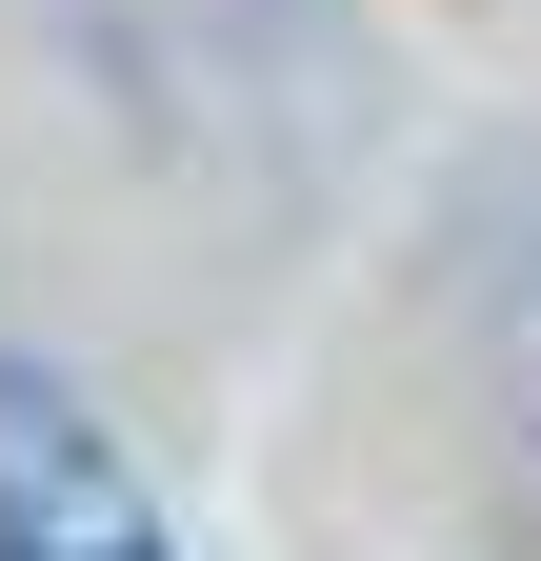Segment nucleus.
Here are the masks:
<instances>
[{
	"mask_svg": "<svg viewBox=\"0 0 541 561\" xmlns=\"http://www.w3.org/2000/svg\"><path fill=\"white\" fill-rule=\"evenodd\" d=\"M0 561H161V502L41 362H0Z\"/></svg>",
	"mask_w": 541,
	"mask_h": 561,
	"instance_id": "obj_1",
	"label": "nucleus"
}]
</instances>
